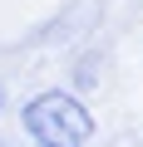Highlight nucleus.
<instances>
[{
    "label": "nucleus",
    "mask_w": 143,
    "mask_h": 147,
    "mask_svg": "<svg viewBox=\"0 0 143 147\" xmlns=\"http://www.w3.org/2000/svg\"><path fill=\"white\" fill-rule=\"evenodd\" d=\"M20 132L35 147H89L99 118L74 88H40L20 103Z\"/></svg>",
    "instance_id": "nucleus-1"
},
{
    "label": "nucleus",
    "mask_w": 143,
    "mask_h": 147,
    "mask_svg": "<svg viewBox=\"0 0 143 147\" xmlns=\"http://www.w3.org/2000/svg\"><path fill=\"white\" fill-rule=\"evenodd\" d=\"M5 108H10V88L0 84V113H5Z\"/></svg>",
    "instance_id": "nucleus-2"
},
{
    "label": "nucleus",
    "mask_w": 143,
    "mask_h": 147,
    "mask_svg": "<svg viewBox=\"0 0 143 147\" xmlns=\"http://www.w3.org/2000/svg\"><path fill=\"white\" fill-rule=\"evenodd\" d=\"M0 147H5V137H0Z\"/></svg>",
    "instance_id": "nucleus-3"
}]
</instances>
